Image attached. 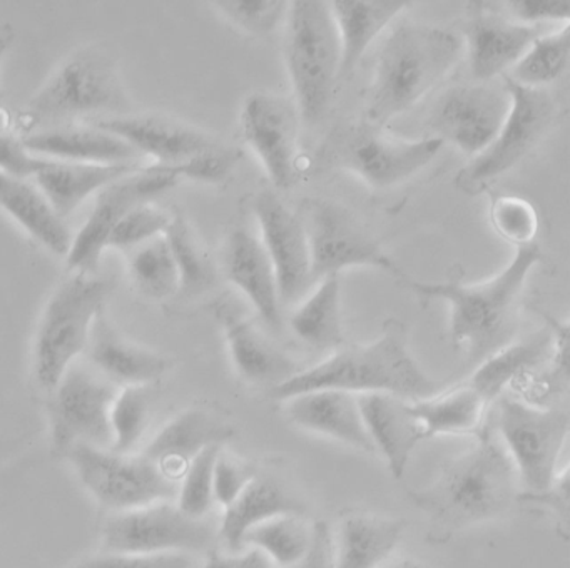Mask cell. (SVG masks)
<instances>
[{
  "mask_svg": "<svg viewBox=\"0 0 570 568\" xmlns=\"http://www.w3.org/2000/svg\"><path fill=\"white\" fill-rule=\"evenodd\" d=\"M543 259L539 244L520 246L505 270L479 284L422 283L406 276L403 286L422 300H445L450 304V337L473 363H482L515 340L520 300L530 271Z\"/></svg>",
  "mask_w": 570,
  "mask_h": 568,
  "instance_id": "obj_1",
  "label": "cell"
},
{
  "mask_svg": "<svg viewBox=\"0 0 570 568\" xmlns=\"http://www.w3.org/2000/svg\"><path fill=\"white\" fill-rule=\"evenodd\" d=\"M443 384L419 366L409 346L402 321L389 320L382 334L370 344H348L316 366L299 371L282 386L273 388V400L285 401L316 390L352 394L385 393L415 401L433 396Z\"/></svg>",
  "mask_w": 570,
  "mask_h": 568,
  "instance_id": "obj_2",
  "label": "cell"
},
{
  "mask_svg": "<svg viewBox=\"0 0 570 568\" xmlns=\"http://www.w3.org/2000/svg\"><path fill=\"white\" fill-rule=\"evenodd\" d=\"M476 440L469 450L453 457L432 484L410 493L413 503L442 530L455 531L492 520L519 497V474L503 444L489 428Z\"/></svg>",
  "mask_w": 570,
  "mask_h": 568,
  "instance_id": "obj_3",
  "label": "cell"
},
{
  "mask_svg": "<svg viewBox=\"0 0 570 568\" xmlns=\"http://www.w3.org/2000/svg\"><path fill=\"white\" fill-rule=\"evenodd\" d=\"M462 37L423 23L396 26L376 59L368 96V117L383 124L412 109L459 62Z\"/></svg>",
  "mask_w": 570,
  "mask_h": 568,
  "instance_id": "obj_4",
  "label": "cell"
},
{
  "mask_svg": "<svg viewBox=\"0 0 570 568\" xmlns=\"http://www.w3.org/2000/svg\"><path fill=\"white\" fill-rule=\"evenodd\" d=\"M285 62L298 112L316 123L342 72V42L330 2L296 0L286 13Z\"/></svg>",
  "mask_w": 570,
  "mask_h": 568,
  "instance_id": "obj_5",
  "label": "cell"
},
{
  "mask_svg": "<svg viewBox=\"0 0 570 568\" xmlns=\"http://www.w3.org/2000/svg\"><path fill=\"white\" fill-rule=\"evenodd\" d=\"M108 291L106 281L78 273L52 294L36 334L35 373L39 386L55 390L69 364L85 354Z\"/></svg>",
  "mask_w": 570,
  "mask_h": 568,
  "instance_id": "obj_6",
  "label": "cell"
},
{
  "mask_svg": "<svg viewBox=\"0 0 570 568\" xmlns=\"http://www.w3.org/2000/svg\"><path fill=\"white\" fill-rule=\"evenodd\" d=\"M308 239L313 283L346 267H376L402 283L406 274L380 247L365 224L342 204L308 197L298 214Z\"/></svg>",
  "mask_w": 570,
  "mask_h": 568,
  "instance_id": "obj_7",
  "label": "cell"
},
{
  "mask_svg": "<svg viewBox=\"0 0 570 568\" xmlns=\"http://www.w3.org/2000/svg\"><path fill=\"white\" fill-rule=\"evenodd\" d=\"M569 428V413L560 408H537L512 398L499 401L497 430L529 493H543L560 477L559 460Z\"/></svg>",
  "mask_w": 570,
  "mask_h": 568,
  "instance_id": "obj_8",
  "label": "cell"
},
{
  "mask_svg": "<svg viewBox=\"0 0 570 568\" xmlns=\"http://www.w3.org/2000/svg\"><path fill=\"white\" fill-rule=\"evenodd\" d=\"M86 490L102 507L136 510L178 494V481L169 478L145 454L116 453L105 448L78 444L66 453Z\"/></svg>",
  "mask_w": 570,
  "mask_h": 568,
  "instance_id": "obj_9",
  "label": "cell"
},
{
  "mask_svg": "<svg viewBox=\"0 0 570 568\" xmlns=\"http://www.w3.org/2000/svg\"><path fill=\"white\" fill-rule=\"evenodd\" d=\"M52 391L49 418L55 450L66 454L78 444L111 450V408L118 384L78 358Z\"/></svg>",
  "mask_w": 570,
  "mask_h": 568,
  "instance_id": "obj_10",
  "label": "cell"
},
{
  "mask_svg": "<svg viewBox=\"0 0 570 568\" xmlns=\"http://www.w3.org/2000/svg\"><path fill=\"white\" fill-rule=\"evenodd\" d=\"M128 109L115 63L99 50H82L66 60L32 99L29 116L41 123L119 114Z\"/></svg>",
  "mask_w": 570,
  "mask_h": 568,
  "instance_id": "obj_11",
  "label": "cell"
},
{
  "mask_svg": "<svg viewBox=\"0 0 570 568\" xmlns=\"http://www.w3.org/2000/svg\"><path fill=\"white\" fill-rule=\"evenodd\" d=\"M213 541L215 530L205 518L188 517L169 501L119 511L102 528L109 554H188L208 550Z\"/></svg>",
  "mask_w": 570,
  "mask_h": 568,
  "instance_id": "obj_12",
  "label": "cell"
},
{
  "mask_svg": "<svg viewBox=\"0 0 570 568\" xmlns=\"http://www.w3.org/2000/svg\"><path fill=\"white\" fill-rule=\"evenodd\" d=\"M510 109L495 140L460 173L459 186L473 190L505 174L530 153L552 123L556 102L547 90L520 86L503 76Z\"/></svg>",
  "mask_w": 570,
  "mask_h": 568,
  "instance_id": "obj_13",
  "label": "cell"
},
{
  "mask_svg": "<svg viewBox=\"0 0 570 568\" xmlns=\"http://www.w3.org/2000/svg\"><path fill=\"white\" fill-rule=\"evenodd\" d=\"M443 147L433 136L422 140H402L386 136L376 127H352L336 140V163L376 189L399 186L429 166Z\"/></svg>",
  "mask_w": 570,
  "mask_h": 568,
  "instance_id": "obj_14",
  "label": "cell"
},
{
  "mask_svg": "<svg viewBox=\"0 0 570 568\" xmlns=\"http://www.w3.org/2000/svg\"><path fill=\"white\" fill-rule=\"evenodd\" d=\"M179 176L175 166L145 167L128 174L115 183L102 187L96 200L95 210L86 221L78 236L72 239L68 253L71 270L81 274H92L98 270L102 251L108 244L109 234L116 224L135 207L148 204L161 196L178 183Z\"/></svg>",
  "mask_w": 570,
  "mask_h": 568,
  "instance_id": "obj_15",
  "label": "cell"
},
{
  "mask_svg": "<svg viewBox=\"0 0 570 568\" xmlns=\"http://www.w3.org/2000/svg\"><path fill=\"white\" fill-rule=\"evenodd\" d=\"M510 109L505 87L465 84L446 90L430 114V127L443 143L480 156L495 140Z\"/></svg>",
  "mask_w": 570,
  "mask_h": 568,
  "instance_id": "obj_16",
  "label": "cell"
},
{
  "mask_svg": "<svg viewBox=\"0 0 570 568\" xmlns=\"http://www.w3.org/2000/svg\"><path fill=\"white\" fill-rule=\"evenodd\" d=\"M298 107L285 97L256 92L245 100L242 129L278 189H288L298 174Z\"/></svg>",
  "mask_w": 570,
  "mask_h": 568,
  "instance_id": "obj_17",
  "label": "cell"
},
{
  "mask_svg": "<svg viewBox=\"0 0 570 568\" xmlns=\"http://www.w3.org/2000/svg\"><path fill=\"white\" fill-rule=\"evenodd\" d=\"M262 243L272 259L278 284L279 303L295 304L313 286L308 239L298 214L289 210L272 190L253 200Z\"/></svg>",
  "mask_w": 570,
  "mask_h": 568,
  "instance_id": "obj_18",
  "label": "cell"
},
{
  "mask_svg": "<svg viewBox=\"0 0 570 568\" xmlns=\"http://www.w3.org/2000/svg\"><path fill=\"white\" fill-rule=\"evenodd\" d=\"M465 23V46L470 72L480 82L512 69L540 33V27L523 26L499 12L470 3Z\"/></svg>",
  "mask_w": 570,
  "mask_h": 568,
  "instance_id": "obj_19",
  "label": "cell"
},
{
  "mask_svg": "<svg viewBox=\"0 0 570 568\" xmlns=\"http://www.w3.org/2000/svg\"><path fill=\"white\" fill-rule=\"evenodd\" d=\"M216 316L225 331L233 364L243 380L272 391L302 371L299 364L268 340L252 320L243 316L235 304L222 301L216 306Z\"/></svg>",
  "mask_w": 570,
  "mask_h": 568,
  "instance_id": "obj_20",
  "label": "cell"
},
{
  "mask_svg": "<svg viewBox=\"0 0 570 568\" xmlns=\"http://www.w3.org/2000/svg\"><path fill=\"white\" fill-rule=\"evenodd\" d=\"M92 127L126 140L139 154L156 157L163 166H176L199 154L218 149V143L202 130L158 116L105 117Z\"/></svg>",
  "mask_w": 570,
  "mask_h": 568,
  "instance_id": "obj_21",
  "label": "cell"
},
{
  "mask_svg": "<svg viewBox=\"0 0 570 568\" xmlns=\"http://www.w3.org/2000/svg\"><path fill=\"white\" fill-rule=\"evenodd\" d=\"M356 400L376 453L383 454L393 478H402L415 448L429 440L412 401L385 393L356 394Z\"/></svg>",
  "mask_w": 570,
  "mask_h": 568,
  "instance_id": "obj_22",
  "label": "cell"
},
{
  "mask_svg": "<svg viewBox=\"0 0 570 568\" xmlns=\"http://www.w3.org/2000/svg\"><path fill=\"white\" fill-rule=\"evenodd\" d=\"M223 264L226 277L252 301L259 320L269 330L282 331L278 284L262 239L243 227L232 231L226 239Z\"/></svg>",
  "mask_w": 570,
  "mask_h": 568,
  "instance_id": "obj_23",
  "label": "cell"
},
{
  "mask_svg": "<svg viewBox=\"0 0 570 568\" xmlns=\"http://www.w3.org/2000/svg\"><path fill=\"white\" fill-rule=\"evenodd\" d=\"M285 413L303 430L333 438L365 453H376L356 394L338 390L308 391L285 400Z\"/></svg>",
  "mask_w": 570,
  "mask_h": 568,
  "instance_id": "obj_24",
  "label": "cell"
},
{
  "mask_svg": "<svg viewBox=\"0 0 570 568\" xmlns=\"http://www.w3.org/2000/svg\"><path fill=\"white\" fill-rule=\"evenodd\" d=\"M85 360L118 386H146L168 371L169 361L155 351L126 340L106 317L96 316L89 333Z\"/></svg>",
  "mask_w": 570,
  "mask_h": 568,
  "instance_id": "obj_25",
  "label": "cell"
},
{
  "mask_svg": "<svg viewBox=\"0 0 570 568\" xmlns=\"http://www.w3.org/2000/svg\"><path fill=\"white\" fill-rule=\"evenodd\" d=\"M232 437L233 428L215 414L189 410L169 421L142 454L179 483L193 458L206 448L223 447Z\"/></svg>",
  "mask_w": 570,
  "mask_h": 568,
  "instance_id": "obj_26",
  "label": "cell"
},
{
  "mask_svg": "<svg viewBox=\"0 0 570 568\" xmlns=\"http://www.w3.org/2000/svg\"><path fill=\"white\" fill-rule=\"evenodd\" d=\"M22 146L28 153L82 164H136L141 154L126 140L98 127H52L29 134Z\"/></svg>",
  "mask_w": 570,
  "mask_h": 568,
  "instance_id": "obj_27",
  "label": "cell"
},
{
  "mask_svg": "<svg viewBox=\"0 0 570 568\" xmlns=\"http://www.w3.org/2000/svg\"><path fill=\"white\" fill-rule=\"evenodd\" d=\"M305 505L272 477H258L226 507L219 537L229 554L245 550L249 530L279 515H303Z\"/></svg>",
  "mask_w": 570,
  "mask_h": 568,
  "instance_id": "obj_28",
  "label": "cell"
},
{
  "mask_svg": "<svg viewBox=\"0 0 570 568\" xmlns=\"http://www.w3.org/2000/svg\"><path fill=\"white\" fill-rule=\"evenodd\" d=\"M402 535L403 521L348 515L333 538V568H379L392 557Z\"/></svg>",
  "mask_w": 570,
  "mask_h": 568,
  "instance_id": "obj_29",
  "label": "cell"
},
{
  "mask_svg": "<svg viewBox=\"0 0 570 568\" xmlns=\"http://www.w3.org/2000/svg\"><path fill=\"white\" fill-rule=\"evenodd\" d=\"M136 170V164H82L48 159L36 174V179L52 209L65 219L89 194Z\"/></svg>",
  "mask_w": 570,
  "mask_h": 568,
  "instance_id": "obj_30",
  "label": "cell"
},
{
  "mask_svg": "<svg viewBox=\"0 0 570 568\" xmlns=\"http://www.w3.org/2000/svg\"><path fill=\"white\" fill-rule=\"evenodd\" d=\"M0 207L8 210L32 237L51 253L68 256L72 237L65 221L56 214L48 197L26 179L0 170Z\"/></svg>",
  "mask_w": 570,
  "mask_h": 568,
  "instance_id": "obj_31",
  "label": "cell"
},
{
  "mask_svg": "<svg viewBox=\"0 0 570 568\" xmlns=\"http://www.w3.org/2000/svg\"><path fill=\"white\" fill-rule=\"evenodd\" d=\"M412 3L406 0H335L330 2L342 42V72L350 74L379 33Z\"/></svg>",
  "mask_w": 570,
  "mask_h": 568,
  "instance_id": "obj_32",
  "label": "cell"
},
{
  "mask_svg": "<svg viewBox=\"0 0 570 568\" xmlns=\"http://www.w3.org/2000/svg\"><path fill=\"white\" fill-rule=\"evenodd\" d=\"M412 410L429 438L439 434L480 437L487 430L483 421L489 403L469 383L412 401Z\"/></svg>",
  "mask_w": 570,
  "mask_h": 568,
  "instance_id": "obj_33",
  "label": "cell"
},
{
  "mask_svg": "<svg viewBox=\"0 0 570 568\" xmlns=\"http://www.w3.org/2000/svg\"><path fill=\"white\" fill-rule=\"evenodd\" d=\"M552 341L553 327L552 331H540L520 343H510L499 353L482 361L479 370L466 383L479 391L490 404L502 396L507 384L525 376L552 356Z\"/></svg>",
  "mask_w": 570,
  "mask_h": 568,
  "instance_id": "obj_34",
  "label": "cell"
},
{
  "mask_svg": "<svg viewBox=\"0 0 570 568\" xmlns=\"http://www.w3.org/2000/svg\"><path fill=\"white\" fill-rule=\"evenodd\" d=\"M318 283L312 296L289 316V327L308 346L336 351L345 344L340 274H330Z\"/></svg>",
  "mask_w": 570,
  "mask_h": 568,
  "instance_id": "obj_35",
  "label": "cell"
},
{
  "mask_svg": "<svg viewBox=\"0 0 570 568\" xmlns=\"http://www.w3.org/2000/svg\"><path fill=\"white\" fill-rule=\"evenodd\" d=\"M312 538L313 525L309 527L303 515H279L249 530L245 548L252 545L263 551L272 564L285 568L308 554Z\"/></svg>",
  "mask_w": 570,
  "mask_h": 568,
  "instance_id": "obj_36",
  "label": "cell"
},
{
  "mask_svg": "<svg viewBox=\"0 0 570 568\" xmlns=\"http://www.w3.org/2000/svg\"><path fill=\"white\" fill-rule=\"evenodd\" d=\"M569 53L570 27L563 23L557 32L537 37L507 76L520 86L543 89L546 84L553 82L566 72Z\"/></svg>",
  "mask_w": 570,
  "mask_h": 568,
  "instance_id": "obj_37",
  "label": "cell"
},
{
  "mask_svg": "<svg viewBox=\"0 0 570 568\" xmlns=\"http://www.w3.org/2000/svg\"><path fill=\"white\" fill-rule=\"evenodd\" d=\"M179 274V290L185 296H199L216 283V271L189 224L171 219L165 233Z\"/></svg>",
  "mask_w": 570,
  "mask_h": 568,
  "instance_id": "obj_38",
  "label": "cell"
},
{
  "mask_svg": "<svg viewBox=\"0 0 570 568\" xmlns=\"http://www.w3.org/2000/svg\"><path fill=\"white\" fill-rule=\"evenodd\" d=\"M129 273L138 290L153 300H165L179 290L178 267L163 234L135 247Z\"/></svg>",
  "mask_w": 570,
  "mask_h": 568,
  "instance_id": "obj_39",
  "label": "cell"
},
{
  "mask_svg": "<svg viewBox=\"0 0 570 568\" xmlns=\"http://www.w3.org/2000/svg\"><path fill=\"white\" fill-rule=\"evenodd\" d=\"M149 394L145 386L119 390L111 408L112 447L116 453H135L149 424Z\"/></svg>",
  "mask_w": 570,
  "mask_h": 568,
  "instance_id": "obj_40",
  "label": "cell"
},
{
  "mask_svg": "<svg viewBox=\"0 0 570 568\" xmlns=\"http://www.w3.org/2000/svg\"><path fill=\"white\" fill-rule=\"evenodd\" d=\"M223 447H209L193 458L179 480L178 508L193 518H205L215 503L213 470Z\"/></svg>",
  "mask_w": 570,
  "mask_h": 568,
  "instance_id": "obj_41",
  "label": "cell"
},
{
  "mask_svg": "<svg viewBox=\"0 0 570 568\" xmlns=\"http://www.w3.org/2000/svg\"><path fill=\"white\" fill-rule=\"evenodd\" d=\"M490 223L502 239L517 247L533 243L539 231L535 209L519 196L495 197L490 206Z\"/></svg>",
  "mask_w": 570,
  "mask_h": 568,
  "instance_id": "obj_42",
  "label": "cell"
},
{
  "mask_svg": "<svg viewBox=\"0 0 570 568\" xmlns=\"http://www.w3.org/2000/svg\"><path fill=\"white\" fill-rule=\"evenodd\" d=\"M216 6L229 22L256 37L275 32L289 9V2L285 0H225Z\"/></svg>",
  "mask_w": 570,
  "mask_h": 568,
  "instance_id": "obj_43",
  "label": "cell"
},
{
  "mask_svg": "<svg viewBox=\"0 0 570 568\" xmlns=\"http://www.w3.org/2000/svg\"><path fill=\"white\" fill-rule=\"evenodd\" d=\"M171 219L173 217H169L165 210L149 206V204H141V206L129 210L116 224L115 229L109 234L106 247L135 249V247L145 244L146 241L166 233Z\"/></svg>",
  "mask_w": 570,
  "mask_h": 568,
  "instance_id": "obj_44",
  "label": "cell"
},
{
  "mask_svg": "<svg viewBox=\"0 0 570 568\" xmlns=\"http://www.w3.org/2000/svg\"><path fill=\"white\" fill-rule=\"evenodd\" d=\"M259 471L253 464L219 451L213 470V494L215 501L228 507L256 477Z\"/></svg>",
  "mask_w": 570,
  "mask_h": 568,
  "instance_id": "obj_45",
  "label": "cell"
},
{
  "mask_svg": "<svg viewBox=\"0 0 570 568\" xmlns=\"http://www.w3.org/2000/svg\"><path fill=\"white\" fill-rule=\"evenodd\" d=\"M236 160H238V153L218 147L191 157L185 163L176 164L175 169L179 177H188L199 183H222L232 173Z\"/></svg>",
  "mask_w": 570,
  "mask_h": 568,
  "instance_id": "obj_46",
  "label": "cell"
},
{
  "mask_svg": "<svg viewBox=\"0 0 570 568\" xmlns=\"http://www.w3.org/2000/svg\"><path fill=\"white\" fill-rule=\"evenodd\" d=\"M75 568H191V558L186 554H109L82 560Z\"/></svg>",
  "mask_w": 570,
  "mask_h": 568,
  "instance_id": "obj_47",
  "label": "cell"
},
{
  "mask_svg": "<svg viewBox=\"0 0 570 568\" xmlns=\"http://www.w3.org/2000/svg\"><path fill=\"white\" fill-rule=\"evenodd\" d=\"M515 22L539 27L543 22H569L570 3L562 0H512L507 2Z\"/></svg>",
  "mask_w": 570,
  "mask_h": 568,
  "instance_id": "obj_48",
  "label": "cell"
},
{
  "mask_svg": "<svg viewBox=\"0 0 570 568\" xmlns=\"http://www.w3.org/2000/svg\"><path fill=\"white\" fill-rule=\"evenodd\" d=\"M48 159L32 156L24 149L22 143L9 134L0 133V170L9 176L26 179L35 176L46 166Z\"/></svg>",
  "mask_w": 570,
  "mask_h": 568,
  "instance_id": "obj_49",
  "label": "cell"
},
{
  "mask_svg": "<svg viewBox=\"0 0 570 568\" xmlns=\"http://www.w3.org/2000/svg\"><path fill=\"white\" fill-rule=\"evenodd\" d=\"M285 568H333V535L328 523L318 521L313 525L308 554L302 560Z\"/></svg>",
  "mask_w": 570,
  "mask_h": 568,
  "instance_id": "obj_50",
  "label": "cell"
},
{
  "mask_svg": "<svg viewBox=\"0 0 570 568\" xmlns=\"http://www.w3.org/2000/svg\"><path fill=\"white\" fill-rule=\"evenodd\" d=\"M202 568H273V564L258 548H252L239 554L213 555Z\"/></svg>",
  "mask_w": 570,
  "mask_h": 568,
  "instance_id": "obj_51",
  "label": "cell"
},
{
  "mask_svg": "<svg viewBox=\"0 0 570 568\" xmlns=\"http://www.w3.org/2000/svg\"><path fill=\"white\" fill-rule=\"evenodd\" d=\"M379 568H425V565L412 557H390Z\"/></svg>",
  "mask_w": 570,
  "mask_h": 568,
  "instance_id": "obj_52",
  "label": "cell"
},
{
  "mask_svg": "<svg viewBox=\"0 0 570 568\" xmlns=\"http://www.w3.org/2000/svg\"><path fill=\"white\" fill-rule=\"evenodd\" d=\"M9 47V37L6 33H0V60L4 57L6 50Z\"/></svg>",
  "mask_w": 570,
  "mask_h": 568,
  "instance_id": "obj_53",
  "label": "cell"
}]
</instances>
